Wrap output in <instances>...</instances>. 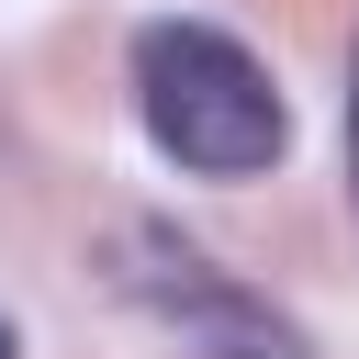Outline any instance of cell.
Masks as SVG:
<instances>
[{
	"instance_id": "1",
	"label": "cell",
	"mask_w": 359,
	"mask_h": 359,
	"mask_svg": "<svg viewBox=\"0 0 359 359\" xmlns=\"http://www.w3.org/2000/svg\"><path fill=\"white\" fill-rule=\"evenodd\" d=\"M135 123L168 168L191 180H258L280 146H292V112H280V79L224 34V22H146L135 34Z\"/></svg>"
},
{
	"instance_id": "3",
	"label": "cell",
	"mask_w": 359,
	"mask_h": 359,
	"mask_svg": "<svg viewBox=\"0 0 359 359\" xmlns=\"http://www.w3.org/2000/svg\"><path fill=\"white\" fill-rule=\"evenodd\" d=\"M348 202H359V45H348Z\"/></svg>"
},
{
	"instance_id": "2",
	"label": "cell",
	"mask_w": 359,
	"mask_h": 359,
	"mask_svg": "<svg viewBox=\"0 0 359 359\" xmlns=\"http://www.w3.org/2000/svg\"><path fill=\"white\" fill-rule=\"evenodd\" d=\"M112 292L157 325V337H180V359H314V337L258 292V280H236L213 247H191L180 224H157V213H135V224H112Z\"/></svg>"
},
{
	"instance_id": "4",
	"label": "cell",
	"mask_w": 359,
	"mask_h": 359,
	"mask_svg": "<svg viewBox=\"0 0 359 359\" xmlns=\"http://www.w3.org/2000/svg\"><path fill=\"white\" fill-rule=\"evenodd\" d=\"M0 359H11V325H0Z\"/></svg>"
}]
</instances>
